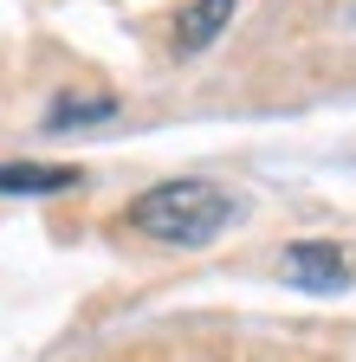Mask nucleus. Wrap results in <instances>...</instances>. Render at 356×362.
Instances as JSON below:
<instances>
[{
  "instance_id": "nucleus-1",
  "label": "nucleus",
  "mask_w": 356,
  "mask_h": 362,
  "mask_svg": "<svg viewBox=\"0 0 356 362\" xmlns=\"http://www.w3.org/2000/svg\"><path fill=\"white\" fill-rule=\"evenodd\" d=\"M234 214H240V201L220 188V181H156L149 194H137L130 201V226L137 233H149V240H162V246H207V240H220L234 226Z\"/></svg>"
},
{
  "instance_id": "nucleus-2",
  "label": "nucleus",
  "mask_w": 356,
  "mask_h": 362,
  "mask_svg": "<svg viewBox=\"0 0 356 362\" xmlns=\"http://www.w3.org/2000/svg\"><path fill=\"white\" fill-rule=\"evenodd\" d=\"M285 279L304 285V291H343L350 285V259L331 240H298V246H285Z\"/></svg>"
},
{
  "instance_id": "nucleus-3",
  "label": "nucleus",
  "mask_w": 356,
  "mask_h": 362,
  "mask_svg": "<svg viewBox=\"0 0 356 362\" xmlns=\"http://www.w3.org/2000/svg\"><path fill=\"white\" fill-rule=\"evenodd\" d=\"M234 20V0H195V7L175 13V52H201V45H214L220 33H227Z\"/></svg>"
},
{
  "instance_id": "nucleus-4",
  "label": "nucleus",
  "mask_w": 356,
  "mask_h": 362,
  "mask_svg": "<svg viewBox=\"0 0 356 362\" xmlns=\"http://www.w3.org/2000/svg\"><path fill=\"white\" fill-rule=\"evenodd\" d=\"M78 168H52V162H0V194H65L78 188Z\"/></svg>"
},
{
  "instance_id": "nucleus-5",
  "label": "nucleus",
  "mask_w": 356,
  "mask_h": 362,
  "mask_svg": "<svg viewBox=\"0 0 356 362\" xmlns=\"http://www.w3.org/2000/svg\"><path fill=\"white\" fill-rule=\"evenodd\" d=\"M117 117V98H59L52 104V129H71V123H104Z\"/></svg>"
}]
</instances>
